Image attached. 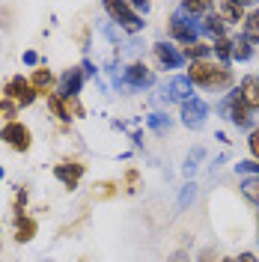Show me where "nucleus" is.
Here are the masks:
<instances>
[{"label": "nucleus", "mask_w": 259, "mask_h": 262, "mask_svg": "<svg viewBox=\"0 0 259 262\" xmlns=\"http://www.w3.org/2000/svg\"><path fill=\"white\" fill-rule=\"evenodd\" d=\"M185 78L197 86H206V90H224L232 83V72L221 63H211V60H197V63L188 66Z\"/></svg>", "instance_id": "1"}, {"label": "nucleus", "mask_w": 259, "mask_h": 262, "mask_svg": "<svg viewBox=\"0 0 259 262\" xmlns=\"http://www.w3.org/2000/svg\"><path fill=\"white\" fill-rule=\"evenodd\" d=\"M104 12L114 18V24L119 27V30L131 33V36L143 30V18L131 9V3H104Z\"/></svg>", "instance_id": "2"}, {"label": "nucleus", "mask_w": 259, "mask_h": 262, "mask_svg": "<svg viewBox=\"0 0 259 262\" xmlns=\"http://www.w3.org/2000/svg\"><path fill=\"white\" fill-rule=\"evenodd\" d=\"M170 36H173L176 42H182V48H185V45H194L197 36H200V21L191 18V15H185L182 9H176L173 18H170Z\"/></svg>", "instance_id": "3"}, {"label": "nucleus", "mask_w": 259, "mask_h": 262, "mask_svg": "<svg viewBox=\"0 0 259 262\" xmlns=\"http://www.w3.org/2000/svg\"><path fill=\"white\" fill-rule=\"evenodd\" d=\"M0 140L6 143L9 149H15V152H27V149L33 146V134L30 128L24 125V122H6L3 125V131H0Z\"/></svg>", "instance_id": "4"}, {"label": "nucleus", "mask_w": 259, "mask_h": 262, "mask_svg": "<svg viewBox=\"0 0 259 262\" xmlns=\"http://www.w3.org/2000/svg\"><path fill=\"white\" fill-rule=\"evenodd\" d=\"M3 96L6 101H12V104H33L36 101V90L30 86V81L24 78V75H15V78H9V81L3 83Z\"/></svg>", "instance_id": "5"}, {"label": "nucleus", "mask_w": 259, "mask_h": 262, "mask_svg": "<svg viewBox=\"0 0 259 262\" xmlns=\"http://www.w3.org/2000/svg\"><path fill=\"white\" fill-rule=\"evenodd\" d=\"M179 116H182V125L185 128H203L206 125V119H209V104L203 101V98H188V101H182V111H179Z\"/></svg>", "instance_id": "6"}, {"label": "nucleus", "mask_w": 259, "mask_h": 262, "mask_svg": "<svg viewBox=\"0 0 259 262\" xmlns=\"http://www.w3.org/2000/svg\"><path fill=\"white\" fill-rule=\"evenodd\" d=\"M221 111L229 116V122H232V125L253 131V116H250V111H247V107L242 104V98H239V90H232V93H229L227 101L221 104Z\"/></svg>", "instance_id": "7"}, {"label": "nucleus", "mask_w": 259, "mask_h": 262, "mask_svg": "<svg viewBox=\"0 0 259 262\" xmlns=\"http://www.w3.org/2000/svg\"><path fill=\"white\" fill-rule=\"evenodd\" d=\"M83 173H87V164H81V161H63V164L54 167V176L63 182V188H69V191L78 188V182L83 179Z\"/></svg>", "instance_id": "8"}, {"label": "nucleus", "mask_w": 259, "mask_h": 262, "mask_svg": "<svg viewBox=\"0 0 259 262\" xmlns=\"http://www.w3.org/2000/svg\"><path fill=\"white\" fill-rule=\"evenodd\" d=\"M152 83H155V78H152V72L143 63H131L125 69V75H122V86L125 90H143V86H152Z\"/></svg>", "instance_id": "9"}, {"label": "nucleus", "mask_w": 259, "mask_h": 262, "mask_svg": "<svg viewBox=\"0 0 259 262\" xmlns=\"http://www.w3.org/2000/svg\"><path fill=\"white\" fill-rule=\"evenodd\" d=\"M164 96L170 98V101H188V98H194V83L188 81L185 75L170 78L167 86H164Z\"/></svg>", "instance_id": "10"}, {"label": "nucleus", "mask_w": 259, "mask_h": 262, "mask_svg": "<svg viewBox=\"0 0 259 262\" xmlns=\"http://www.w3.org/2000/svg\"><path fill=\"white\" fill-rule=\"evenodd\" d=\"M83 72L81 69H69L63 78H60V86H57V96L60 98H75L78 93H81V86H83Z\"/></svg>", "instance_id": "11"}, {"label": "nucleus", "mask_w": 259, "mask_h": 262, "mask_svg": "<svg viewBox=\"0 0 259 262\" xmlns=\"http://www.w3.org/2000/svg\"><path fill=\"white\" fill-rule=\"evenodd\" d=\"M27 81L36 90V96H51V90H54V72L45 69V66H39V69H33V75Z\"/></svg>", "instance_id": "12"}, {"label": "nucleus", "mask_w": 259, "mask_h": 262, "mask_svg": "<svg viewBox=\"0 0 259 262\" xmlns=\"http://www.w3.org/2000/svg\"><path fill=\"white\" fill-rule=\"evenodd\" d=\"M239 98H242V104L250 114L259 111V83H256V78H244V81L239 83Z\"/></svg>", "instance_id": "13"}, {"label": "nucleus", "mask_w": 259, "mask_h": 262, "mask_svg": "<svg viewBox=\"0 0 259 262\" xmlns=\"http://www.w3.org/2000/svg\"><path fill=\"white\" fill-rule=\"evenodd\" d=\"M155 57H158V63L164 69H179V66L185 63L182 51H176L173 45H167V42H155Z\"/></svg>", "instance_id": "14"}, {"label": "nucleus", "mask_w": 259, "mask_h": 262, "mask_svg": "<svg viewBox=\"0 0 259 262\" xmlns=\"http://www.w3.org/2000/svg\"><path fill=\"white\" fill-rule=\"evenodd\" d=\"M200 33H206L211 42L227 36V24L214 15V6H211V12H206V15H203V21H200Z\"/></svg>", "instance_id": "15"}, {"label": "nucleus", "mask_w": 259, "mask_h": 262, "mask_svg": "<svg viewBox=\"0 0 259 262\" xmlns=\"http://www.w3.org/2000/svg\"><path fill=\"white\" fill-rule=\"evenodd\" d=\"M214 15L221 18L224 24H239V21H244V6L224 0V3H214Z\"/></svg>", "instance_id": "16"}, {"label": "nucleus", "mask_w": 259, "mask_h": 262, "mask_svg": "<svg viewBox=\"0 0 259 262\" xmlns=\"http://www.w3.org/2000/svg\"><path fill=\"white\" fill-rule=\"evenodd\" d=\"M36 221L33 217H27V214H15V242L18 245H27V242H33L36 238Z\"/></svg>", "instance_id": "17"}, {"label": "nucleus", "mask_w": 259, "mask_h": 262, "mask_svg": "<svg viewBox=\"0 0 259 262\" xmlns=\"http://www.w3.org/2000/svg\"><path fill=\"white\" fill-rule=\"evenodd\" d=\"M209 54H211V45H203V42H194V45H185V48H182V57L191 60V63L209 60Z\"/></svg>", "instance_id": "18"}, {"label": "nucleus", "mask_w": 259, "mask_h": 262, "mask_svg": "<svg viewBox=\"0 0 259 262\" xmlns=\"http://www.w3.org/2000/svg\"><path fill=\"white\" fill-rule=\"evenodd\" d=\"M250 57H253V42L247 36L232 39V60H250Z\"/></svg>", "instance_id": "19"}, {"label": "nucleus", "mask_w": 259, "mask_h": 262, "mask_svg": "<svg viewBox=\"0 0 259 262\" xmlns=\"http://www.w3.org/2000/svg\"><path fill=\"white\" fill-rule=\"evenodd\" d=\"M146 125L155 131V134H167V131L173 128V119H170L167 114H161V111H158V114L146 116Z\"/></svg>", "instance_id": "20"}, {"label": "nucleus", "mask_w": 259, "mask_h": 262, "mask_svg": "<svg viewBox=\"0 0 259 262\" xmlns=\"http://www.w3.org/2000/svg\"><path fill=\"white\" fill-rule=\"evenodd\" d=\"M211 51H214V57L221 60V66H227L229 60H232V39H214V45H211Z\"/></svg>", "instance_id": "21"}, {"label": "nucleus", "mask_w": 259, "mask_h": 262, "mask_svg": "<svg viewBox=\"0 0 259 262\" xmlns=\"http://www.w3.org/2000/svg\"><path fill=\"white\" fill-rule=\"evenodd\" d=\"M185 15H206V12H211V3H203V0H185L182 6H179Z\"/></svg>", "instance_id": "22"}, {"label": "nucleus", "mask_w": 259, "mask_h": 262, "mask_svg": "<svg viewBox=\"0 0 259 262\" xmlns=\"http://www.w3.org/2000/svg\"><path fill=\"white\" fill-rule=\"evenodd\" d=\"M242 194H244V200H250V203L259 206V176H247L242 182Z\"/></svg>", "instance_id": "23"}, {"label": "nucleus", "mask_w": 259, "mask_h": 262, "mask_svg": "<svg viewBox=\"0 0 259 262\" xmlns=\"http://www.w3.org/2000/svg\"><path fill=\"white\" fill-rule=\"evenodd\" d=\"M244 36L250 42H259V9H253L250 15L244 18Z\"/></svg>", "instance_id": "24"}, {"label": "nucleus", "mask_w": 259, "mask_h": 262, "mask_svg": "<svg viewBox=\"0 0 259 262\" xmlns=\"http://www.w3.org/2000/svg\"><path fill=\"white\" fill-rule=\"evenodd\" d=\"M63 107H66V116H69V119H81V116L87 114L78 96H75V98H63Z\"/></svg>", "instance_id": "25"}, {"label": "nucleus", "mask_w": 259, "mask_h": 262, "mask_svg": "<svg viewBox=\"0 0 259 262\" xmlns=\"http://www.w3.org/2000/svg\"><path fill=\"white\" fill-rule=\"evenodd\" d=\"M48 98V107L54 111V116L60 119V122H69V116H66V107H63V98L57 96V93H51V96H45Z\"/></svg>", "instance_id": "26"}, {"label": "nucleus", "mask_w": 259, "mask_h": 262, "mask_svg": "<svg viewBox=\"0 0 259 262\" xmlns=\"http://www.w3.org/2000/svg\"><path fill=\"white\" fill-rule=\"evenodd\" d=\"M235 173H242L244 179H247V176H259V161L256 158H250V161H239L235 164Z\"/></svg>", "instance_id": "27"}, {"label": "nucleus", "mask_w": 259, "mask_h": 262, "mask_svg": "<svg viewBox=\"0 0 259 262\" xmlns=\"http://www.w3.org/2000/svg\"><path fill=\"white\" fill-rule=\"evenodd\" d=\"M98 191H93V196L96 200H111V196L116 194V182H101V185H96Z\"/></svg>", "instance_id": "28"}, {"label": "nucleus", "mask_w": 259, "mask_h": 262, "mask_svg": "<svg viewBox=\"0 0 259 262\" xmlns=\"http://www.w3.org/2000/svg\"><path fill=\"white\" fill-rule=\"evenodd\" d=\"M194 196H197V191H194V182H191V185H185V188H182V194H179V206L185 209L188 203H194Z\"/></svg>", "instance_id": "29"}, {"label": "nucleus", "mask_w": 259, "mask_h": 262, "mask_svg": "<svg viewBox=\"0 0 259 262\" xmlns=\"http://www.w3.org/2000/svg\"><path fill=\"white\" fill-rule=\"evenodd\" d=\"M137 182H140V173H137V170H134V167H131V170H125V191H137Z\"/></svg>", "instance_id": "30"}, {"label": "nucleus", "mask_w": 259, "mask_h": 262, "mask_svg": "<svg viewBox=\"0 0 259 262\" xmlns=\"http://www.w3.org/2000/svg\"><path fill=\"white\" fill-rule=\"evenodd\" d=\"M24 206H27V191H24V188H18L15 203H12V209H15V214H24Z\"/></svg>", "instance_id": "31"}, {"label": "nucleus", "mask_w": 259, "mask_h": 262, "mask_svg": "<svg viewBox=\"0 0 259 262\" xmlns=\"http://www.w3.org/2000/svg\"><path fill=\"white\" fill-rule=\"evenodd\" d=\"M200 158H203V149H194V155H188V161H185V173H188V176L197 170V161H200Z\"/></svg>", "instance_id": "32"}, {"label": "nucleus", "mask_w": 259, "mask_h": 262, "mask_svg": "<svg viewBox=\"0 0 259 262\" xmlns=\"http://www.w3.org/2000/svg\"><path fill=\"white\" fill-rule=\"evenodd\" d=\"M247 143H250V152L256 155V161H259V128L250 131V140H247Z\"/></svg>", "instance_id": "33"}, {"label": "nucleus", "mask_w": 259, "mask_h": 262, "mask_svg": "<svg viewBox=\"0 0 259 262\" xmlns=\"http://www.w3.org/2000/svg\"><path fill=\"white\" fill-rule=\"evenodd\" d=\"M24 63H27V66H36V63H39V57H36V51H27V54H24Z\"/></svg>", "instance_id": "34"}, {"label": "nucleus", "mask_w": 259, "mask_h": 262, "mask_svg": "<svg viewBox=\"0 0 259 262\" xmlns=\"http://www.w3.org/2000/svg\"><path fill=\"white\" fill-rule=\"evenodd\" d=\"M131 9H134V12H137V15H140V12H149V3H131Z\"/></svg>", "instance_id": "35"}, {"label": "nucleus", "mask_w": 259, "mask_h": 262, "mask_svg": "<svg viewBox=\"0 0 259 262\" xmlns=\"http://www.w3.org/2000/svg\"><path fill=\"white\" fill-rule=\"evenodd\" d=\"M170 262H191L188 259V253H185V250H176V253H173V259Z\"/></svg>", "instance_id": "36"}, {"label": "nucleus", "mask_w": 259, "mask_h": 262, "mask_svg": "<svg viewBox=\"0 0 259 262\" xmlns=\"http://www.w3.org/2000/svg\"><path fill=\"white\" fill-rule=\"evenodd\" d=\"M235 262H259L256 256H253V253H242V256H239V259Z\"/></svg>", "instance_id": "37"}, {"label": "nucleus", "mask_w": 259, "mask_h": 262, "mask_svg": "<svg viewBox=\"0 0 259 262\" xmlns=\"http://www.w3.org/2000/svg\"><path fill=\"white\" fill-rule=\"evenodd\" d=\"M200 262H211V250H203V256H200Z\"/></svg>", "instance_id": "38"}, {"label": "nucleus", "mask_w": 259, "mask_h": 262, "mask_svg": "<svg viewBox=\"0 0 259 262\" xmlns=\"http://www.w3.org/2000/svg\"><path fill=\"white\" fill-rule=\"evenodd\" d=\"M256 229H259V214H256Z\"/></svg>", "instance_id": "39"}, {"label": "nucleus", "mask_w": 259, "mask_h": 262, "mask_svg": "<svg viewBox=\"0 0 259 262\" xmlns=\"http://www.w3.org/2000/svg\"><path fill=\"white\" fill-rule=\"evenodd\" d=\"M0 179H3V167H0Z\"/></svg>", "instance_id": "40"}, {"label": "nucleus", "mask_w": 259, "mask_h": 262, "mask_svg": "<svg viewBox=\"0 0 259 262\" xmlns=\"http://www.w3.org/2000/svg\"><path fill=\"white\" fill-rule=\"evenodd\" d=\"M224 262H235V259H224Z\"/></svg>", "instance_id": "41"}, {"label": "nucleus", "mask_w": 259, "mask_h": 262, "mask_svg": "<svg viewBox=\"0 0 259 262\" xmlns=\"http://www.w3.org/2000/svg\"><path fill=\"white\" fill-rule=\"evenodd\" d=\"M256 83H259V78H256Z\"/></svg>", "instance_id": "42"}]
</instances>
